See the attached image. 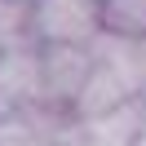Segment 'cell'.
<instances>
[{
  "instance_id": "1",
  "label": "cell",
  "mask_w": 146,
  "mask_h": 146,
  "mask_svg": "<svg viewBox=\"0 0 146 146\" xmlns=\"http://www.w3.org/2000/svg\"><path fill=\"white\" fill-rule=\"evenodd\" d=\"M93 0H36V27L53 44H75L93 31Z\"/></svg>"
}]
</instances>
